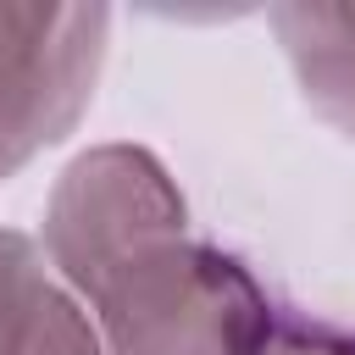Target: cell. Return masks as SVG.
<instances>
[{
  "label": "cell",
  "mask_w": 355,
  "mask_h": 355,
  "mask_svg": "<svg viewBox=\"0 0 355 355\" xmlns=\"http://www.w3.org/2000/svg\"><path fill=\"white\" fill-rule=\"evenodd\" d=\"M44 255L94 305L105 355H266L277 338L255 277L189 239L172 172L139 144H94L55 178Z\"/></svg>",
  "instance_id": "6da1fadb"
},
{
  "label": "cell",
  "mask_w": 355,
  "mask_h": 355,
  "mask_svg": "<svg viewBox=\"0 0 355 355\" xmlns=\"http://www.w3.org/2000/svg\"><path fill=\"white\" fill-rule=\"evenodd\" d=\"M105 6L0 0V178L61 144L94 100L105 61Z\"/></svg>",
  "instance_id": "7a4b0ae2"
},
{
  "label": "cell",
  "mask_w": 355,
  "mask_h": 355,
  "mask_svg": "<svg viewBox=\"0 0 355 355\" xmlns=\"http://www.w3.org/2000/svg\"><path fill=\"white\" fill-rule=\"evenodd\" d=\"M0 355H105L89 311L50 277L39 244L0 227Z\"/></svg>",
  "instance_id": "3957f363"
},
{
  "label": "cell",
  "mask_w": 355,
  "mask_h": 355,
  "mask_svg": "<svg viewBox=\"0 0 355 355\" xmlns=\"http://www.w3.org/2000/svg\"><path fill=\"white\" fill-rule=\"evenodd\" d=\"M272 28L305 100L355 139V6H272Z\"/></svg>",
  "instance_id": "277c9868"
},
{
  "label": "cell",
  "mask_w": 355,
  "mask_h": 355,
  "mask_svg": "<svg viewBox=\"0 0 355 355\" xmlns=\"http://www.w3.org/2000/svg\"><path fill=\"white\" fill-rule=\"evenodd\" d=\"M266 355H355V338L349 333H327V327H294V333H277Z\"/></svg>",
  "instance_id": "5b68a950"
}]
</instances>
